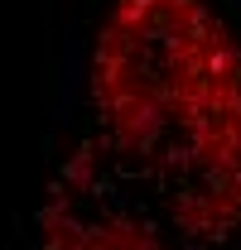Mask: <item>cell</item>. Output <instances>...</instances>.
<instances>
[{
    "label": "cell",
    "mask_w": 241,
    "mask_h": 250,
    "mask_svg": "<svg viewBox=\"0 0 241 250\" xmlns=\"http://www.w3.org/2000/svg\"><path fill=\"white\" fill-rule=\"evenodd\" d=\"M39 250H222L241 231V34L212 0H111Z\"/></svg>",
    "instance_id": "obj_1"
}]
</instances>
